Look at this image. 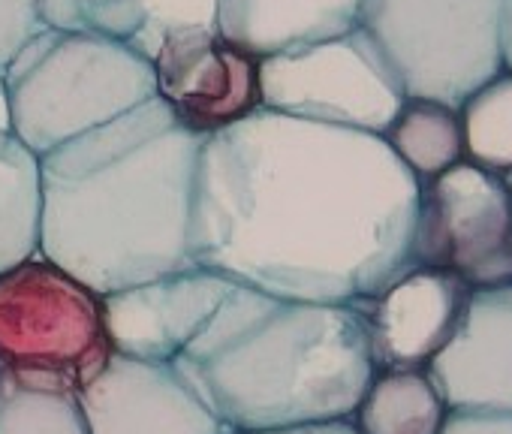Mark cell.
Wrapping results in <instances>:
<instances>
[{
    "label": "cell",
    "instance_id": "27",
    "mask_svg": "<svg viewBox=\"0 0 512 434\" xmlns=\"http://www.w3.org/2000/svg\"><path fill=\"white\" fill-rule=\"evenodd\" d=\"M509 181H512V178H509Z\"/></svg>",
    "mask_w": 512,
    "mask_h": 434
},
{
    "label": "cell",
    "instance_id": "2",
    "mask_svg": "<svg viewBox=\"0 0 512 434\" xmlns=\"http://www.w3.org/2000/svg\"><path fill=\"white\" fill-rule=\"evenodd\" d=\"M202 136L151 97L40 157V254L97 296L193 269Z\"/></svg>",
    "mask_w": 512,
    "mask_h": 434
},
{
    "label": "cell",
    "instance_id": "26",
    "mask_svg": "<svg viewBox=\"0 0 512 434\" xmlns=\"http://www.w3.org/2000/svg\"><path fill=\"white\" fill-rule=\"evenodd\" d=\"M0 133H13V115H10V94L4 73H0Z\"/></svg>",
    "mask_w": 512,
    "mask_h": 434
},
{
    "label": "cell",
    "instance_id": "10",
    "mask_svg": "<svg viewBox=\"0 0 512 434\" xmlns=\"http://www.w3.org/2000/svg\"><path fill=\"white\" fill-rule=\"evenodd\" d=\"M76 398L88 434H226L172 362L112 353Z\"/></svg>",
    "mask_w": 512,
    "mask_h": 434
},
{
    "label": "cell",
    "instance_id": "20",
    "mask_svg": "<svg viewBox=\"0 0 512 434\" xmlns=\"http://www.w3.org/2000/svg\"><path fill=\"white\" fill-rule=\"evenodd\" d=\"M151 10L154 0H37L46 28L112 37L136 52L148 31Z\"/></svg>",
    "mask_w": 512,
    "mask_h": 434
},
{
    "label": "cell",
    "instance_id": "17",
    "mask_svg": "<svg viewBox=\"0 0 512 434\" xmlns=\"http://www.w3.org/2000/svg\"><path fill=\"white\" fill-rule=\"evenodd\" d=\"M383 139L419 184L464 160L461 112L434 100H404Z\"/></svg>",
    "mask_w": 512,
    "mask_h": 434
},
{
    "label": "cell",
    "instance_id": "11",
    "mask_svg": "<svg viewBox=\"0 0 512 434\" xmlns=\"http://www.w3.org/2000/svg\"><path fill=\"white\" fill-rule=\"evenodd\" d=\"M235 284L205 266L160 275L100 296L109 344L121 356L175 362Z\"/></svg>",
    "mask_w": 512,
    "mask_h": 434
},
{
    "label": "cell",
    "instance_id": "21",
    "mask_svg": "<svg viewBox=\"0 0 512 434\" xmlns=\"http://www.w3.org/2000/svg\"><path fill=\"white\" fill-rule=\"evenodd\" d=\"M217 16L220 0H154L148 31L139 43V55L151 61L166 34L184 28H217Z\"/></svg>",
    "mask_w": 512,
    "mask_h": 434
},
{
    "label": "cell",
    "instance_id": "16",
    "mask_svg": "<svg viewBox=\"0 0 512 434\" xmlns=\"http://www.w3.org/2000/svg\"><path fill=\"white\" fill-rule=\"evenodd\" d=\"M40 208V157L16 133H0V272L40 254Z\"/></svg>",
    "mask_w": 512,
    "mask_h": 434
},
{
    "label": "cell",
    "instance_id": "14",
    "mask_svg": "<svg viewBox=\"0 0 512 434\" xmlns=\"http://www.w3.org/2000/svg\"><path fill=\"white\" fill-rule=\"evenodd\" d=\"M362 0H220L217 28L256 55L356 28Z\"/></svg>",
    "mask_w": 512,
    "mask_h": 434
},
{
    "label": "cell",
    "instance_id": "25",
    "mask_svg": "<svg viewBox=\"0 0 512 434\" xmlns=\"http://www.w3.org/2000/svg\"><path fill=\"white\" fill-rule=\"evenodd\" d=\"M500 64L503 70H512V0H503L500 13Z\"/></svg>",
    "mask_w": 512,
    "mask_h": 434
},
{
    "label": "cell",
    "instance_id": "12",
    "mask_svg": "<svg viewBox=\"0 0 512 434\" xmlns=\"http://www.w3.org/2000/svg\"><path fill=\"white\" fill-rule=\"evenodd\" d=\"M425 371L449 410H512V284L473 290Z\"/></svg>",
    "mask_w": 512,
    "mask_h": 434
},
{
    "label": "cell",
    "instance_id": "23",
    "mask_svg": "<svg viewBox=\"0 0 512 434\" xmlns=\"http://www.w3.org/2000/svg\"><path fill=\"white\" fill-rule=\"evenodd\" d=\"M440 434H512V410H449Z\"/></svg>",
    "mask_w": 512,
    "mask_h": 434
},
{
    "label": "cell",
    "instance_id": "1",
    "mask_svg": "<svg viewBox=\"0 0 512 434\" xmlns=\"http://www.w3.org/2000/svg\"><path fill=\"white\" fill-rule=\"evenodd\" d=\"M416 211L383 136L256 109L202 139L190 251L232 284L362 302L413 269Z\"/></svg>",
    "mask_w": 512,
    "mask_h": 434
},
{
    "label": "cell",
    "instance_id": "4",
    "mask_svg": "<svg viewBox=\"0 0 512 434\" xmlns=\"http://www.w3.org/2000/svg\"><path fill=\"white\" fill-rule=\"evenodd\" d=\"M4 82L13 133L37 157L154 97V67L133 46L61 28L31 37Z\"/></svg>",
    "mask_w": 512,
    "mask_h": 434
},
{
    "label": "cell",
    "instance_id": "3",
    "mask_svg": "<svg viewBox=\"0 0 512 434\" xmlns=\"http://www.w3.org/2000/svg\"><path fill=\"white\" fill-rule=\"evenodd\" d=\"M226 431L353 419L377 374L356 302H308L235 284L175 356Z\"/></svg>",
    "mask_w": 512,
    "mask_h": 434
},
{
    "label": "cell",
    "instance_id": "9",
    "mask_svg": "<svg viewBox=\"0 0 512 434\" xmlns=\"http://www.w3.org/2000/svg\"><path fill=\"white\" fill-rule=\"evenodd\" d=\"M151 67L154 97L202 139L263 109L260 55L220 34V28L166 34Z\"/></svg>",
    "mask_w": 512,
    "mask_h": 434
},
{
    "label": "cell",
    "instance_id": "13",
    "mask_svg": "<svg viewBox=\"0 0 512 434\" xmlns=\"http://www.w3.org/2000/svg\"><path fill=\"white\" fill-rule=\"evenodd\" d=\"M473 290L452 272L413 266L377 296L356 302L377 371L425 368L449 341Z\"/></svg>",
    "mask_w": 512,
    "mask_h": 434
},
{
    "label": "cell",
    "instance_id": "19",
    "mask_svg": "<svg viewBox=\"0 0 512 434\" xmlns=\"http://www.w3.org/2000/svg\"><path fill=\"white\" fill-rule=\"evenodd\" d=\"M464 160L512 178V70H500L461 103Z\"/></svg>",
    "mask_w": 512,
    "mask_h": 434
},
{
    "label": "cell",
    "instance_id": "5",
    "mask_svg": "<svg viewBox=\"0 0 512 434\" xmlns=\"http://www.w3.org/2000/svg\"><path fill=\"white\" fill-rule=\"evenodd\" d=\"M503 0H362L359 28L386 58L407 100L452 109L503 70Z\"/></svg>",
    "mask_w": 512,
    "mask_h": 434
},
{
    "label": "cell",
    "instance_id": "15",
    "mask_svg": "<svg viewBox=\"0 0 512 434\" xmlns=\"http://www.w3.org/2000/svg\"><path fill=\"white\" fill-rule=\"evenodd\" d=\"M449 407L425 368L377 371L353 410L359 434H440Z\"/></svg>",
    "mask_w": 512,
    "mask_h": 434
},
{
    "label": "cell",
    "instance_id": "8",
    "mask_svg": "<svg viewBox=\"0 0 512 434\" xmlns=\"http://www.w3.org/2000/svg\"><path fill=\"white\" fill-rule=\"evenodd\" d=\"M413 266L452 272L470 290L512 284V181L470 160L422 181Z\"/></svg>",
    "mask_w": 512,
    "mask_h": 434
},
{
    "label": "cell",
    "instance_id": "6",
    "mask_svg": "<svg viewBox=\"0 0 512 434\" xmlns=\"http://www.w3.org/2000/svg\"><path fill=\"white\" fill-rule=\"evenodd\" d=\"M103 302L43 254L0 272V368L85 386L112 356Z\"/></svg>",
    "mask_w": 512,
    "mask_h": 434
},
{
    "label": "cell",
    "instance_id": "7",
    "mask_svg": "<svg viewBox=\"0 0 512 434\" xmlns=\"http://www.w3.org/2000/svg\"><path fill=\"white\" fill-rule=\"evenodd\" d=\"M263 109L383 136L407 94L356 25L344 34L260 55Z\"/></svg>",
    "mask_w": 512,
    "mask_h": 434
},
{
    "label": "cell",
    "instance_id": "24",
    "mask_svg": "<svg viewBox=\"0 0 512 434\" xmlns=\"http://www.w3.org/2000/svg\"><path fill=\"white\" fill-rule=\"evenodd\" d=\"M226 434H359L353 419L338 422H314V425H290V428H256V431H226Z\"/></svg>",
    "mask_w": 512,
    "mask_h": 434
},
{
    "label": "cell",
    "instance_id": "22",
    "mask_svg": "<svg viewBox=\"0 0 512 434\" xmlns=\"http://www.w3.org/2000/svg\"><path fill=\"white\" fill-rule=\"evenodd\" d=\"M43 28L37 0H0V73Z\"/></svg>",
    "mask_w": 512,
    "mask_h": 434
},
{
    "label": "cell",
    "instance_id": "18",
    "mask_svg": "<svg viewBox=\"0 0 512 434\" xmlns=\"http://www.w3.org/2000/svg\"><path fill=\"white\" fill-rule=\"evenodd\" d=\"M0 434H88V425L64 380L0 368Z\"/></svg>",
    "mask_w": 512,
    "mask_h": 434
}]
</instances>
